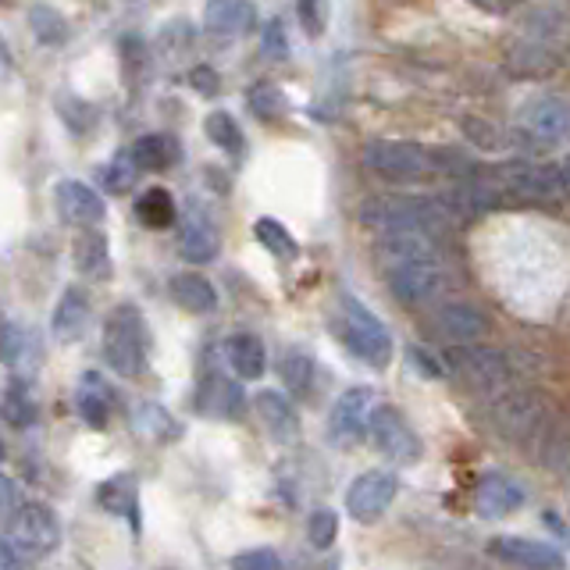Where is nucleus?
<instances>
[{
    "mask_svg": "<svg viewBox=\"0 0 570 570\" xmlns=\"http://www.w3.org/2000/svg\"><path fill=\"white\" fill-rule=\"evenodd\" d=\"M524 507V489L503 471H489L478 478V489H474V510L481 517H507L513 510Z\"/></svg>",
    "mask_w": 570,
    "mask_h": 570,
    "instance_id": "19",
    "label": "nucleus"
},
{
    "mask_svg": "<svg viewBox=\"0 0 570 570\" xmlns=\"http://www.w3.org/2000/svg\"><path fill=\"white\" fill-rule=\"evenodd\" d=\"M53 204H58V214L68 225H79V228L100 225L107 214L104 196L94 186L79 183V178H65V183L53 186Z\"/></svg>",
    "mask_w": 570,
    "mask_h": 570,
    "instance_id": "14",
    "label": "nucleus"
},
{
    "mask_svg": "<svg viewBox=\"0 0 570 570\" xmlns=\"http://www.w3.org/2000/svg\"><path fill=\"white\" fill-rule=\"evenodd\" d=\"M225 356H228L232 371H236L243 382H257L264 374V367H267V350H264L261 338L249 335V332L232 335L225 343Z\"/></svg>",
    "mask_w": 570,
    "mask_h": 570,
    "instance_id": "28",
    "label": "nucleus"
},
{
    "mask_svg": "<svg viewBox=\"0 0 570 570\" xmlns=\"http://www.w3.org/2000/svg\"><path fill=\"white\" fill-rule=\"evenodd\" d=\"M18 507H22V489H18L14 478L0 474V521H11Z\"/></svg>",
    "mask_w": 570,
    "mask_h": 570,
    "instance_id": "46",
    "label": "nucleus"
},
{
    "mask_svg": "<svg viewBox=\"0 0 570 570\" xmlns=\"http://www.w3.org/2000/svg\"><path fill=\"white\" fill-rule=\"evenodd\" d=\"M492 414L499 432L513 442H531L542 439V432L549 428L546 421V403L528 389H503L492 396Z\"/></svg>",
    "mask_w": 570,
    "mask_h": 570,
    "instance_id": "7",
    "label": "nucleus"
},
{
    "mask_svg": "<svg viewBox=\"0 0 570 570\" xmlns=\"http://www.w3.org/2000/svg\"><path fill=\"white\" fill-rule=\"evenodd\" d=\"M189 86L196 89V94H204V97H214L222 89V79H218V71L207 68V65H196L189 71Z\"/></svg>",
    "mask_w": 570,
    "mask_h": 570,
    "instance_id": "48",
    "label": "nucleus"
},
{
    "mask_svg": "<svg viewBox=\"0 0 570 570\" xmlns=\"http://www.w3.org/2000/svg\"><path fill=\"white\" fill-rule=\"evenodd\" d=\"M278 374H282L285 389H289L296 400H307L311 392H314V382H317V364H314L311 353L285 350L282 361H278Z\"/></svg>",
    "mask_w": 570,
    "mask_h": 570,
    "instance_id": "30",
    "label": "nucleus"
},
{
    "mask_svg": "<svg viewBox=\"0 0 570 570\" xmlns=\"http://www.w3.org/2000/svg\"><path fill=\"white\" fill-rule=\"evenodd\" d=\"M76 410L89 428L104 432L107 421H111V410H115V389L104 382V374H97V371L82 374L79 389H76Z\"/></svg>",
    "mask_w": 570,
    "mask_h": 570,
    "instance_id": "20",
    "label": "nucleus"
},
{
    "mask_svg": "<svg viewBox=\"0 0 570 570\" xmlns=\"http://www.w3.org/2000/svg\"><path fill=\"white\" fill-rule=\"evenodd\" d=\"M338 332L353 356L367 367H385L392 361V335L356 296H338Z\"/></svg>",
    "mask_w": 570,
    "mask_h": 570,
    "instance_id": "4",
    "label": "nucleus"
},
{
    "mask_svg": "<svg viewBox=\"0 0 570 570\" xmlns=\"http://www.w3.org/2000/svg\"><path fill=\"white\" fill-rule=\"evenodd\" d=\"M178 249H183V257L193 261V264H207L218 257L222 249V232L214 225V218L204 210V207H189L183 214V225H178Z\"/></svg>",
    "mask_w": 570,
    "mask_h": 570,
    "instance_id": "15",
    "label": "nucleus"
},
{
    "mask_svg": "<svg viewBox=\"0 0 570 570\" xmlns=\"http://www.w3.org/2000/svg\"><path fill=\"white\" fill-rule=\"evenodd\" d=\"M104 361L121 379H139L147 364V332L132 303H121L104 325Z\"/></svg>",
    "mask_w": 570,
    "mask_h": 570,
    "instance_id": "3",
    "label": "nucleus"
},
{
    "mask_svg": "<svg viewBox=\"0 0 570 570\" xmlns=\"http://www.w3.org/2000/svg\"><path fill=\"white\" fill-rule=\"evenodd\" d=\"M361 225L374 236L385 232H428V236L445 239L453 232V214L439 200H424V196H371L361 204Z\"/></svg>",
    "mask_w": 570,
    "mask_h": 570,
    "instance_id": "1",
    "label": "nucleus"
},
{
    "mask_svg": "<svg viewBox=\"0 0 570 570\" xmlns=\"http://www.w3.org/2000/svg\"><path fill=\"white\" fill-rule=\"evenodd\" d=\"M385 282L392 296L406 307H432L450 289V275L442 272V261H410V264H389Z\"/></svg>",
    "mask_w": 570,
    "mask_h": 570,
    "instance_id": "6",
    "label": "nucleus"
},
{
    "mask_svg": "<svg viewBox=\"0 0 570 570\" xmlns=\"http://www.w3.org/2000/svg\"><path fill=\"white\" fill-rule=\"evenodd\" d=\"M132 428H136V435L154 439V442H175L183 435V424H178L160 403H139L132 410Z\"/></svg>",
    "mask_w": 570,
    "mask_h": 570,
    "instance_id": "31",
    "label": "nucleus"
},
{
    "mask_svg": "<svg viewBox=\"0 0 570 570\" xmlns=\"http://www.w3.org/2000/svg\"><path fill=\"white\" fill-rule=\"evenodd\" d=\"M410 361H414V364L421 367V374H424V379H442V364H439L435 356L428 353V350L414 346V350H410Z\"/></svg>",
    "mask_w": 570,
    "mask_h": 570,
    "instance_id": "49",
    "label": "nucleus"
},
{
    "mask_svg": "<svg viewBox=\"0 0 570 570\" xmlns=\"http://www.w3.org/2000/svg\"><path fill=\"white\" fill-rule=\"evenodd\" d=\"M11 539L22 549L26 560H43L61 546V524L58 513L47 503H22L11 517Z\"/></svg>",
    "mask_w": 570,
    "mask_h": 570,
    "instance_id": "11",
    "label": "nucleus"
},
{
    "mask_svg": "<svg viewBox=\"0 0 570 570\" xmlns=\"http://www.w3.org/2000/svg\"><path fill=\"white\" fill-rule=\"evenodd\" d=\"M374 257L382 261V267H389V264H410V261H442V249L435 236L406 228V232H385V236H379Z\"/></svg>",
    "mask_w": 570,
    "mask_h": 570,
    "instance_id": "17",
    "label": "nucleus"
},
{
    "mask_svg": "<svg viewBox=\"0 0 570 570\" xmlns=\"http://www.w3.org/2000/svg\"><path fill=\"white\" fill-rule=\"evenodd\" d=\"M254 406H257V414H261L264 428H267V432H272L278 442H293V439L299 435V417H296V410H293V400H285L282 392H275V389L257 392Z\"/></svg>",
    "mask_w": 570,
    "mask_h": 570,
    "instance_id": "24",
    "label": "nucleus"
},
{
    "mask_svg": "<svg viewBox=\"0 0 570 570\" xmlns=\"http://www.w3.org/2000/svg\"><path fill=\"white\" fill-rule=\"evenodd\" d=\"M4 332H8V321H4V314H0V338H4Z\"/></svg>",
    "mask_w": 570,
    "mask_h": 570,
    "instance_id": "53",
    "label": "nucleus"
},
{
    "mask_svg": "<svg viewBox=\"0 0 570 570\" xmlns=\"http://www.w3.org/2000/svg\"><path fill=\"white\" fill-rule=\"evenodd\" d=\"M489 552L495 560L513 563V567H534V570H557L567 567V557L549 542H534V539H521V534H499V539L489 542Z\"/></svg>",
    "mask_w": 570,
    "mask_h": 570,
    "instance_id": "16",
    "label": "nucleus"
},
{
    "mask_svg": "<svg viewBox=\"0 0 570 570\" xmlns=\"http://www.w3.org/2000/svg\"><path fill=\"white\" fill-rule=\"evenodd\" d=\"M435 325L439 332L450 338V343H478L481 335H485V317H481L478 307H471V303H442V307L435 311Z\"/></svg>",
    "mask_w": 570,
    "mask_h": 570,
    "instance_id": "23",
    "label": "nucleus"
},
{
    "mask_svg": "<svg viewBox=\"0 0 570 570\" xmlns=\"http://www.w3.org/2000/svg\"><path fill=\"white\" fill-rule=\"evenodd\" d=\"M374 406H379L374 389H367V385L346 389L343 396L335 400L332 414H328V442L338 445V450H350V445L361 442L367 435Z\"/></svg>",
    "mask_w": 570,
    "mask_h": 570,
    "instance_id": "12",
    "label": "nucleus"
},
{
    "mask_svg": "<svg viewBox=\"0 0 570 570\" xmlns=\"http://www.w3.org/2000/svg\"><path fill=\"white\" fill-rule=\"evenodd\" d=\"M136 214H139V222L142 225H150V228H168L175 222V200H171V193L168 189H147L139 196V204H136Z\"/></svg>",
    "mask_w": 570,
    "mask_h": 570,
    "instance_id": "37",
    "label": "nucleus"
},
{
    "mask_svg": "<svg viewBox=\"0 0 570 570\" xmlns=\"http://www.w3.org/2000/svg\"><path fill=\"white\" fill-rule=\"evenodd\" d=\"M0 361H4L18 379H26L43 361V346H40V335L32 328H18V325H8L4 338H0Z\"/></svg>",
    "mask_w": 570,
    "mask_h": 570,
    "instance_id": "22",
    "label": "nucleus"
},
{
    "mask_svg": "<svg viewBox=\"0 0 570 570\" xmlns=\"http://www.w3.org/2000/svg\"><path fill=\"white\" fill-rule=\"evenodd\" d=\"M0 417H4L11 428H29L36 424V403H32V392L22 382H11L4 400H0Z\"/></svg>",
    "mask_w": 570,
    "mask_h": 570,
    "instance_id": "38",
    "label": "nucleus"
},
{
    "mask_svg": "<svg viewBox=\"0 0 570 570\" xmlns=\"http://www.w3.org/2000/svg\"><path fill=\"white\" fill-rule=\"evenodd\" d=\"M254 236H257V243L267 249V254L278 257V261H296L299 257V246L293 239V232L285 228L282 222H275V218H261L254 225Z\"/></svg>",
    "mask_w": 570,
    "mask_h": 570,
    "instance_id": "36",
    "label": "nucleus"
},
{
    "mask_svg": "<svg viewBox=\"0 0 570 570\" xmlns=\"http://www.w3.org/2000/svg\"><path fill=\"white\" fill-rule=\"evenodd\" d=\"M335 534H338V517L332 510H314L311 521H307V539H311V546L328 549L335 542Z\"/></svg>",
    "mask_w": 570,
    "mask_h": 570,
    "instance_id": "43",
    "label": "nucleus"
},
{
    "mask_svg": "<svg viewBox=\"0 0 570 570\" xmlns=\"http://www.w3.org/2000/svg\"><path fill=\"white\" fill-rule=\"evenodd\" d=\"M86 325H89V296L71 285L58 299V307H53V335H58V343L71 346L82 338Z\"/></svg>",
    "mask_w": 570,
    "mask_h": 570,
    "instance_id": "25",
    "label": "nucleus"
},
{
    "mask_svg": "<svg viewBox=\"0 0 570 570\" xmlns=\"http://www.w3.org/2000/svg\"><path fill=\"white\" fill-rule=\"evenodd\" d=\"M560 171H563V183H567V189H570V157L560 165Z\"/></svg>",
    "mask_w": 570,
    "mask_h": 570,
    "instance_id": "52",
    "label": "nucleus"
},
{
    "mask_svg": "<svg viewBox=\"0 0 570 570\" xmlns=\"http://www.w3.org/2000/svg\"><path fill=\"white\" fill-rule=\"evenodd\" d=\"M204 132H207V139L214 142V147L232 154V157H239L243 147H246V136L239 129V121L232 118L228 111H210L207 121H204Z\"/></svg>",
    "mask_w": 570,
    "mask_h": 570,
    "instance_id": "34",
    "label": "nucleus"
},
{
    "mask_svg": "<svg viewBox=\"0 0 570 570\" xmlns=\"http://www.w3.org/2000/svg\"><path fill=\"white\" fill-rule=\"evenodd\" d=\"M471 4L478 11H485V14L503 18V14H513L517 8H524V0H471Z\"/></svg>",
    "mask_w": 570,
    "mask_h": 570,
    "instance_id": "50",
    "label": "nucleus"
},
{
    "mask_svg": "<svg viewBox=\"0 0 570 570\" xmlns=\"http://www.w3.org/2000/svg\"><path fill=\"white\" fill-rule=\"evenodd\" d=\"M510 68L521 71V76H546V71L557 68V50L539 40V36H531V40H524L510 53Z\"/></svg>",
    "mask_w": 570,
    "mask_h": 570,
    "instance_id": "33",
    "label": "nucleus"
},
{
    "mask_svg": "<svg viewBox=\"0 0 570 570\" xmlns=\"http://www.w3.org/2000/svg\"><path fill=\"white\" fill-rule=\"evenodd\" d=\"M132 160L139 165V171H165V168H171L178 157H183V150H178V142L171 139V136H160V132H154V136H139L136 142H132Z\"/></svg>",
    "mask_w": 570,
    "mask_h": 570,
    "instance_id": "29",
    "label": "nucleus"
},
{
    "mask_svg": "<svg viewBox=\"0 0 570 570\" xmlns=\"http://www.w3.org/2000/svg\"><path fill=\"white\" fill-rule=\"evenodd\" d=\"M232 567L236 570H278L282 567V557L275 549H246L239 557H232Z\"/></svg>",
    "mask_w": 570,
    "mask_h": 570,
    "instance_id": "45",
    "label": "nucleus"
},
{
    "mask_svg": "<svg viewBox=\"0 0 570 570\" xmlns=\"http://www.w3.org/2000/svg\"><path fill=\"white\" fill-rule=\"evenodd\" d=\"M29 29L32 36L40 40L43 47H58L68 40V22H65V14H58V8H50V4H32L29 8Z\"/></svg>",
    "mask_w": 570,
    "mask_h": 570,
    "instance_id": "35",
    "label": "nucleus"
},
{
    "mask_svg": "<svg viewBox=\"0 0 570 570\" xmlns=\"http://www.w3.org/2000/svg\"><path fill=\"white\" fill-rule=\"evenodd\" d=\"M71 257H76L79 275L94 278V282L111 278V249H107V239L100 236V232L82 228L76 246H71Z\"/></svg>",
    "mask_w": 570,
    "mask_h": 570,
    "instance_id": "26",
    "label": "nucleus"
},
{
    "mask_svg": "<svg viewBox=\"0 0 570 570\" xmlns=\"http://www.w3.org/2000/svg\"><path fill=\"white\" fill-rule=\"evenodd\" d=\"M453 367L463 382H468L474 392H485V396H495L510 385V361L503 350L495 346H478V343H460Z\"/></svg>",
    "mask_w": 570,
    "mask_h": 570,
    "instance_id": "10",
    "label": "nucleus"
},
{
    "mask_svg": "<svg viewBox=\"0 0 570 570\" xmlns=\"http://www.w3.org/2000/svg\"><path fill=\"white\" fill-rule=\"evenodd\" d=\"M460 132L468 136V139L474 142V147H481V150H499V147H507V132H503V129H495L492 121L478 118V115L460 118Z\"/></svg>",
    "mask_w": 570,
    "mask_h": 570,
    "instance_id": "41",
    "label": "nucleus"
},
{
    "mask_svg": "<svg viewBox=\"0 0 570 570\" xmlns=\"http://www.w3.org/2000/svg\"><path fill=\"white\" fill-rule=\"evenodd\" d=\"M22 563H26L22 549L14 546V539H4V534H0V570H14Z\"/></svg>",
    "mask_w": 570,
    "mask_h": 570,
    "instance_id": "51",
    "label": "nucleus"
},
{
    "mask_svg": "<svg viewBox=\"0 0 570 570\" xmlns=\"http://www.w3.org/2000/svg\"><path fill=\"white\" fill-rule=\"evenodd\" d=\"M261 53L267 61H285L289 58V40H285V29L278 18H272V22L264 26L261 32Z\"/></svg>",
    "mask_w": 570,
    "mask_h": 570,
    "instance_id": "44",
    "label": "nucleus"
},
{
    "mask_svg": "<svg viewBox=\"0 0 570 570\" xmlns=\"http://www.w3.org/2000/svg\"><path fill=\"white\" fill-rule=\"evenodd\" d=\"M136 499H139V492H136V478L132 474H115V478H107L100 485V507L111 510L115 517H129L132 524L139 517Z\"/></svg>",
    "mask_w": 570,
    "mask_h": 570,
    "instance_id": "32",
    "label": "nucleus"
},
{
    "mask_svg": "<svg viewBox=\"0 0 570 570\" xmlns=\"http://www.w3.org/2000/svg\"><path fill=\"white\" fill-rule=\"evenodd\" d=\"M367 435H371V445L379 450L385 460H396V463H414L421 460L424 445L417 439V432L410 428V421L400 414L396 406L389 403H379L371 410V424H367Z\"/></svg>",
    "mask_w": 570,
    "mask_h": 570,
    "instance_id": "9",
    "label": "nucleus"
},
{
    "mask_svg": "<svg viewBox=\"0 0 570 570\" xmlns=\"http://www.w3.org/2000/svg\"><path fill=\"white\" fill-rule=\"evenodd\" d=\"M296 11H299V22L311 36H317L325 29V0H296Z\"/></svg>",
    "mask_w": 570,
    "mask_h": 570,
    "instance_id": "47",
    "label": "nucleus"
},
{
    "mask_svg": "<svg viewBox=\"0 0 570 570\" xmlns=\"http://www.w3.org/2000/svg\"><path fill=\"white\" fill-rule=\"evenodd\" d=\"M400 492L396 474L389 471H364L361 478H353V485L346 489V513L353 521L371 524L392 507V499Z\"/></svg>",
    "mask_w": 570,
    "mask_h": 570,
    "instance_id": "13",
    "label": "nucleus"
},
{
    "mask_svg": "<svg viewBox=\"0 0 570 570\" xmlns=\"http://www.w3.org/2000/svg\"><path fill=\"white\" fill-rule=\"evenodd\" d=\"M0 460H4V442H0Z\"/></svg>",
    "mask_w": 570,
    "mask_h": 570,
    "instance_id": "54",
    "label": "nucleus"
},
{
    "mask_svg": "<svg viewBox=\"0 0 570 570\" xmlns=\"http://www.w3.org/2000/svg\"><path fill=\"white\" fill-rule=\"evenodd\" d=\"M246 104H249V111H254L261 121H278L285 111H289V100H285V94H282V89H278L275 82H257V86H249Z\"/></svg>",
    "mask_w": 570,
    "mask_h": 570,
    "instance_id": "39",
    "label": "nucleus"
},
{
    "mask_svg": "<svg viewBox=\"0 0 570 570\" xmlns=\"http://www.w3.org/2000/svg\"><path fill=\"white\" fill-rule=\"evenodd\" d=\"M171 299L189 314H210L218 307V289L200 272H183L171 278Z\"/></svg>",
    "mask_w": 570,
    "mask_h": 570,
    "instance_id": "27",
    "label": "nucleus"
},
{
    "mask_svg": "<svg viewBox=\"0 0 570 570\" xmlns=\"http://www.w3.org/2000/svg\"><path fill=\"white\" fill-rule=\"evenodd\" d=\"M517 129L531 150L542 142H560L570 136V104L557 94H534L517 107Z\"/></svg>",
    "mask_w": 570,
    "mask_h": 570,
    "instance_id": "8",
    "label": "nucleus"
},
{
    "mask_svg": "<svg viewBox=\"0 0 570 570\" xmlns=\"http://www.w3.org/2000/svg\"><path fill=\"white\" fill-rule=\"evenodd\" d=\"M542 468H549V471H557V474H570V435H563V432H542Z\"/></svg>",
    "mask_w": 570,
    "mask_h": 570,
    "instance_id": "42",
    "label": "nucleus"
},
{
    "mask_svg": "<svg viewBox=\"0 0 570 570\" xmlns=\"http://www.w3.org/2000/svg\"><path fill=\"white\" fill-rule=\"evenodd\" d=\"M136 175H139V165L132 160V154H118L115 160H107L100 168V186L107 193H129L136 186Z\"/></svg>",
    "mask_w": 570,
    "mask_h": 570,
    "instance_id": "40",
    "label": "nucleus"
},
{
    "mask_svg": "<svg viewBox=\"0 0 570 570\" xmlns=\"http://www.w3.org/2000/svg\"><path fill=\"white\" fill-rule=\"evenodd\" d=\"M254 4L249 0H207L204 8V29L218 40H232L254 29Z\"/></svg>",
    "mask_w": 570,
    "mask_h": 570,
    "instance_id": "21",
    "label": "nucleus"
},
{
    "mask_svg": "<svg viewBox=\"0 0 570 570\" xmlns=\"http://www.w3.org/2000/svg\"><path fill=\"white\" fill-rule=\"evenodd\" d=\"M364 168L385 183H421L435 168V154L424 150L421 142L406 139H374L364 147Z\"/></svg>",
    "mask_w": 570,
    "mask_h": 570,
    "instance_id": "5",
    "label": "nucleus"
},
{
    "mask_svg": "<svg viewBox=\"0 0 570 570\" xmlns=\"http://www.w3.org/2000/svg\"><path fill=\"white\" fill-rule=\"evenodd\" d=\"M503 204H560L570 196L560 165H531V160H507L489 168Z\"/></svg>",
    "mask_w": 570,
    "mask_h": 570,
    "instance_id": "2",
    "label": "nucleus"
},
{
    "mask_svg": "<svg viewBox=\"0 0 570 570\" xmlns=\"http://www.w3.org/2000/svg\"><path fill=\"white\" fill-rule=\"evenodd\" d=\"M196 410L207 417L232 421V417H243L246 396H243L239 382H232L228 374L210 371V374H204V382L196 385Z\"/></svg>",
    "mask_w": 570,
    "mask_h": 570,
    "instance_id": "18",
    "label": "nucleus"
}]
</instances>
